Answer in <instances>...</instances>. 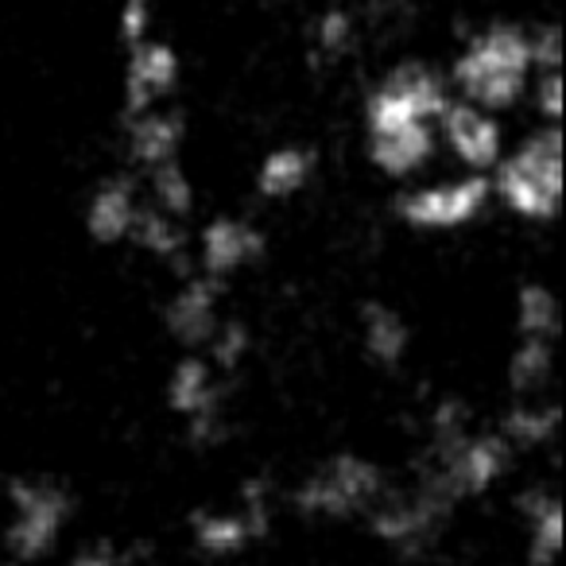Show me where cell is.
Wrapping results in <instances>:
<instances>
[{
    "label": "cell",
    "mask_w": 566,
    "mask_h": 566,
    "mask_svg": "<svg viewBox=\"0 0 566 566\" xmlns=\"http://www.w3.org/2000/svg\"><path fill=\"white\" fill-rule=\"evenodd\" d=\"M167 403H171L175 416L187 419L190 442H198V447L221 442V434H226V423H221V385L213 377L210 361L182 357L175 365L171 380H167Z\"/></svg>",
    "instance_id": "obj_9"
},
{
    "label": "cell",
    "mask_w": 566,
    "mask_h": 566,
    "mask_svg": "<svg viewBox=\"0 0 566 566\" xmlns=\"http://www.w3.org/2000/svg\"><path fill=\"white\" fill-rule=\"evenodd\" d=\"M532 35L516 24H493L478 32L454 59L458 94L465 105H478L485 113L512 109L532 90Z\"/></svg>",
    "instance_id": "obj_1"
},
{
    "label": "cell",
    "mask_w": 566,
    "mask_h": 566,
    "mask_svg": "<svg viewBox=\"0 0 566 566\" xmlns=\"http://www.w3.org/2000/svg\"><path fill=\"white\" fill-rule=\"evenodd\" d=\"M532 35V66L535 74L543 71H563V32L555 24L539 28V32H527Z\"/></svg>",
    "instance_id": "obj_30"
},
{
    "label": "cell",
    "mask_w": 566,
    "mask_h": 566,
    "mask_svg": "<svg viewBox=\"0 0 566 566\" xmlns=\"http://www.w3.org/2000/svg\"><path fill=\"white\" fill-rule=\"evenodd\" d=\"M148 179H151V198H156L159 213L182 221L190 210H195V187H190V175L182 171L179 159H175V164H164V167H151Z\"/></svg>",
    "instance_id": "obj_25"
},
{
    "label": "cell",
    "mask_w": 566,
    "mask_h": 566,
    "mask_svg": "<svg viewBox=\"0 0 566 566\" xmlns=\"http://www.w3.org/2000/svg\"><path fill=\"white\" fill-rule=\"evenodd\" d=\"M151 17H156V0H125L120 4V40L128 48L144 43L151 32Z\"/></svg>",
    "instance_id": "obj_28"
},
{
    "label": "cell",
    "mask_w": 566,
    "mask_h": 566,
    "mask_svg": "<svg viewBox=\"0 0 566 566\" xmlns=\"http://www.w3.org/2000/svg\"><path fill=\"white\" fill-rule=\"evenodd\" d=\"M450 512H454V504H447L439 493L416 481V489H408V493L385 489L365 516H369V527L380 543L403 551V555H419L442 535Z\"/></svg>",
    "instance_id": "obj_7"
},
{
    "label": "cell",
    "mask_w": 566,
    "mask_h": 566,
    "mask_svg": "<svg viewBox=\"0 0 566 566\" xmlns=\"http://www.w3.org/2000/svg\"><path fill=\"white\" fill-rule=\"evenodd\" d=\"M516 331L520 338H539L555 342L563 331V307H558V295L551 292L547 283H524L516 292Z\"/></svg>",
    "instance_id": "obj_23"
},
{
    "label": "cell",
    "mask_w": 566,
    "mask_h": 566,
    "mask_svg": "<svg viewBox=\"0 0 566 566\" xmlns=\"http://www.w3.org/2000/svg\"><path fill=\"white\" fill-rule=\"evenodd\" d=\"M218 307H221V283L210 280V275H190L164 311L167 334L187 349L210 346V338L221 326Z\"/></svg>",
    "instance_id": "obj_11"
},
{
    "label": "cell",
    "mask_w": 566,
    "mask_h": 566,
    "mask_svg": "<svg viewBox=\"0 0 566 566\" xmlns=\"http://www.w3.org/2000/svg\"><path fill=\"white\" fill-rule=\"evenodd\" d=\"M439 151L434 125H396L369 133V159L392 179H411L419 175Z\"/></svg>",
    "instance_id": "obj_14"
},
{
    "label": "cell",
    "mask_w": 566,
    "mask_h": 566,
    "mask_svg": "<svg viewBox=\"0 0 566 566\" xmlns=\"http://www.w3.org/2000/svg\"><path fill=\"white\" fill-rule=\"evenodd\" d=\"M128 156L151 171V167L175 164L182 151V140H187V125H182L179 113L167 109H148L140 117H128Z\"/></svg>",
    "instance_id": "obj_16"
},
{
    "label": "cell",
    "mask_w": 566,
    "mask_h": 566,
    "mask_svg": "<svg viewBox=\"0 0 566 566\" xmlns=\"http://www.w3.org/2000/svg\"><path fill=\"white\" fill-rule=\"evenodd\" d=\"M385 473L361 454H334L318 470H311L295 489V509L315 520L365 516L385 493Z\"/></svg>",
    "instance_id": "obj_4"
},
{
    "label": "cell",
    "mask_w": 566,
    "mask_h": 566,
    "mask_svg": "<svg viewBox=\"0 0 566 566\" xmlns=\"http://www.w3.org/2000/svg\"><path fill=\"white\" fill-rule=\"evenodd\" d=\"M493 190L512 213L527 221L558 218V206H563V133L558 125H543L509 159H501Z\"/></svg>",
    "instance_id": "obj_3"
},
{
    "label": "cell",
    "mask_w": 566,
    "mask_h": 566,
    "mask_svg": "<svg viewBox=\"0 0 566 566\" xmlns=\"http://www.w3.org/2000/svg\"><path fill=\"white\" fill-rule=\"evenodd\" d=\"M450 90L439 71L427 63H403L380 78V86L369 94L365 105V120L369 133L396 125H434L447 113Z\"/></svg>",
    "instance_id": "obj_6"
},
{
    "label": "cell",
    "mask_w": 566,
    "mask_h": 566,
    "mask_svg": "<svg viewBox=\"0 0 566 566\" xmlns=\"http://www.w3.org/2000/svg\"><path fill=\"white\" fill-rule=\"evenodd\" d=\"M66 566H120V551L113 543H90Z\"/></svg>",
    "instance_id": "obj_31"
},
{
    "label": "cell",
    "mask_w": 566,
    "mask_h": 566,
    "mask_svg": "<svg viewBox=\"0 0 566 566\" xmlns=\"http://www.w3.org/2000/svg\"><path fill=\"white\" fill-rule=\"evenodd\" d=\"M315 171V156L307 148H275L264 156L256 171V190L268 202H283V198H295L311 182Z\"/></svg>",
    "instance_id": "obj_21"
},
{
    "label": "cell",
    "mask_w": 566,
    "mask_h": 566,
    "mask_svg": "<svg viewBox=\"0 0 566 566\" xmlns=\"http://www.w3.org/2000/svg\"><path fill=\"white\" fill-rule=\"evenodd\" d=\"M535 109L543 113L547 125H558L563 120V71H543L535 74Z\"/></svg>",
    "instance_id": "obj_29"
},
{
    "label": "cell",
    "mask_w": 566,
    "mask_h": 566,
    "mask_svg": "<svg viewBox=\"0 0 566 566\" xmlns=\"http://www.w3.org/2000/svg\"><path fill=\"white\" fill-rule=\"evenodd\" d=\"M361 342L365 354L373 357L377 365H400L411 349V326L400 311L385 307V303H369L361 315Z\"/></svg>",
    "instance_id": "obj_19"
},
{
    "label": "cell",
    "mask_w": 566,
    "mask_h": 566,
    "mask_svg": "<svg viewBox=\"0 0 566 566\" xmlns=\"http://www.w3.org/2000/svg\"><path fill=\"white\" fill-rule=\"evenodd\" d=\"M520 516L527 527V566H555L563 551V501L551 489H532L520 496Z\"/></svg>",
    "instance_id": "obj_18"
},
{
    "label": "cell",
    "mask_w": 566,
    "mask_h": 566,
    "mask_svg": "<svg viewBox=\"0 0 566 566\" xmlns=\"http://www.w3.org/2000/svg\"><path fill=\"white\" fill-rule=\"evenodd\" d=\"M558 427H563V411L558 403H543V400H520L509 408V416L501 419V439L512 450H539L547 442H555Z\"/></svg>",
    "instance_id": "obj_20"
},
{
    "label": "cell",
    "mask_w": 566,
    "mask_h": 566,
    "mask_svg": "<svg viewBox=\"0 0 566 566\" xmlns=\"http://www.w3.org/2000/svg\"><path fill=\"white\" fill-rule=\"evenodd\" d=\"M354 40H357V24H354V17H349L346 9H331V12H323V17H318L315 43H318V51H323L326 59H342L349 48H354Z\"/></svg>",
    "instance_id": "obj_26"
},
{
    "label": "cell",
    "mask_w": 566,
    "mask_h": 566,
    "mask_svg": "<svg viewBox=\"0 0 566 566\" xmlns=\"http://www.w3.org/2000/svg\"><path fill=\"white\" fill-rule=\"evenodd\" d=\"M509 462L512 447L496 431H465L454 442H427L419 485L458 509L470 496H485L509 473Z\"/></svg>",
    "instance_id": "obj_2"
},
{
    "label": "cell",
    "mask_w": 566,
    "mask_h": 566,
    "mask_svg": "<svg viewBox=\"0 0 566 566\" xmlns=\"http://www.w3.org/2000/svg\"><path fill=\"white\" fill-rule=\"evenodd\" d=\"M12 520L4 527V551L17 563H40L51 555L71 520V493L48 478H17L9 481Z\"/></svg>",
    "instance_id": "obj_5"
},
{
    "label": "cell",
    "mask_w": 566,
    "mask_h": 566,
    "mask_svg": "<svg viewBox=\"0 0 566 566\" xmlns=\"http://www.w3.org/2000/svg\"><path fill=\"white\" fill-rule=\"evenodd\" d=\"M179 86V55L175 48L159 40H144L128 51V71H125V113L140 117L148 109H159L171 90Z\"/></svg>",
    "instance_id": "obj_12"
},
{
    "label": "cell",
    "mask_w": 566,
    "mask_h": 566,
    "mask_svg": "<svg viewBox=\"0 0 566 566\" xmlns=\"http://www.w3.org/2000/svg\"><path fill=\"white\" fill-rule=\"evenodd\" d=\"M489 195H493V182L485 175L434 182V187H419L400 198V218L423 233H447V229H462L473 218H481Z\"/></svg>",
    "instance_id": "obj_8"
},
{
    "label": "cell",
    "mask_w": 566,
    "mask_h": 566,
    "mask_svg": "<svg viewBox=\"0 0 566 566\" xmlns=\"http://www.w3.org/2000/svg\"><path fill=\"white\" fill-rule=\"evenodd\" d=\"M555 373V342L520 338V346L509 357V385L520 400H539V392L551 385Z\"/></svg>",
    "instance_id": "obj_22"
},
{
    "label": "cell",
    "mask_w": 566,
    "mask_h": 566,
    "mask_svg": "<svg viewBox=\"0 0 566 566\" xmlns=\"http://www.w3.org/2000/svg\"><path fill=\"white\" fill-rule=\"evenodd\" d=\"M190 532H195V547L202 551V555L229 558V555H241L249 543L264 539L268 527L256 524L244 509H229V512L206 509V512H195Z\"/></svg>",
    "instance_id": "obj_17"
},
{
    "label": "cell",
    "mask_w": 566,
    "mask_h": 566,
    "mask_svg": "<svg viewBox=\"0 0 566 566\" xmlns=\"http://www.w3.org/2000/svg\"><path fill=\"white\" fill-rule=\"evenodd\" d=\"M439 120H442V140L470 167V175L493 171L504 159V128L496 125L493 113L465 102H450Z\"/></svg>",
    "instance_id": "obj_10"
},
{
    "label": "cell",
    "mask_w": 566,
    "mask_h": 566,
    "mask_svg": "<svg viewBox=\"0 0 566 566\" xmlns=\"http://www.w3.org/2000/svg\"><path fill=\"white\" fill-rule=\"evenodd\" d=\"M264 252V233L244 218H213L202 229L198 241V260H202V275L210 280H226V275L241 272L244 264Z\"/></svg>",
    "instance_id": "obj_13"
},
{
    "label": "cell",
    "mask_w": 566,
    "mask_h": 566,
    "mask_svg": "<svg viewBox=\"0 0 566 566\" xmlns=\"http://www.w3.org/2000/svg\"><path fill=\"white\" fill-rule=\"evenodd\" d=\"M140 198L128 179H105L86 206V229L97 244H120L133 237Z\"/></svg>",
    "instance_id": "obj_15"
},
{
    "label": "cell",
    "mask_w": 566,
    "mask_h": 566,
    "mask_svg": "<svg viewBox=\"0 0 566 566\" xmlns=\"http://www.w3.org/2000/svg\"><path fill=\"white\" fill-rule=\"evenodd\" d=\"M210 354H213V365L226 373H233L237 365L249 357V331L241 323H221L218 334L210 338Z\"/></svg>",
    "instance_id": "obj_27"
},
{
    "label": "cell",
    "mask_w": 566,
    "mask_h": 566,
    "mask_svg": "<svg viewBox=\"0 0 566 566\" xmlns=\"http://www.w3.org/2000/svg\"><path fill=\"white\" fill-rule=\"evenodd\" d=\"M128 241H136L156 260H182V252H187V233H182V226L175 218H167V213H159L156 206H140Z\"/></svg>",
    "instance_id": "obj_24"
}]
</instances>
